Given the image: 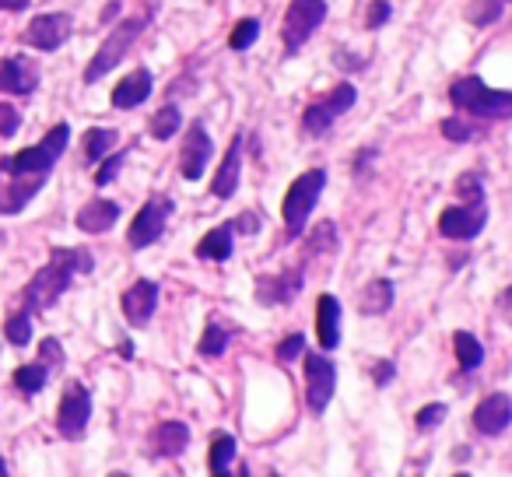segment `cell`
<instances>
[{
	"label": "cell",
	"instance_id": "cell-19",
	"mask_svg": "<svg viewBox=\"0 0 512 477\" xmlns=\"http://www.w3.org/2000/svg\"><path fill=\"white\" fill-rule=\"evenodd\" d=\"M316 337L320 348H337L341 344V302L334 295H320L316 302Z\"/></svg>",
	"mask_w": 512,
	"mask_h": 477
},
{
	"label": "cell",
	"instance_id": "cell-5",
	"mask_svg": "<svg viewBox=\"0 0 512 477\" xmlns=\"http://www.w3.org/2000/svg\"><path fill=\"white\" fill-rule=\"evenodd\" d=\"M151 25V15H141V18H123L120 25H116L113 32H109V39L99 46V53L92 57V64H88L85 71V85H95V81L106 78L113 67H120V60L130 53V46L137 43V39L144 36V29Z\"/></svg>",
	"mask_w": 512,
	"mask_h": 477
},
{
	"label": "cell",
	"instance_id": "cell-31",
	"mask_svg": "<svg viewBox=\"0 0 512 477\" xmlns=\"http://www.w3.org/2000/svg\"><path fill=\"white\" fill-rule=\"evenodd\" d=\"M232 460H235V439L232 435H218L211 446V474L225 477L228 467H232Z\"/></svg>",
	"mask_w": 512,
	"mask_h": 477
},
{
	"label": "cell",
	"instance_id": "cell-32",
	"mask_svg": "<svg viewBox=\"0 0 512 477\" xmlns=\"http://www.w3.org/2000/svg\"><path fill=\"white\" fill-rule=\"evenodd\" d=\"M4 337H8V344H15V348H25V344L32 341V316L11 313L8 323H4Z\"/></svg>",
	"mask_w": 512,
	"mask_h": 477
},
{
	"label": "cell",
	"instance_id": "cell-16",
	"mask_svg": "<svg viewBox=\"0 0 512 477\" xmlns=\"http://www.w3.org/2000/svg\"><path fill=\"white\" fill-rule=\"evenodd\" d=\"M123 316H127L134 327H148V320L155 316V309H158V285L155 281H148V278H141V281H134V285L123 292Z\"/></svg>",
	"mask_w": 512,
	"mask_h": 477
},
{
	"label": "cell",
	"instance_id": "cell-18",
	"mask_svg": "<svg viewBox=\"0 0 512 477\" xmlns=\"http://www.w3.org/2000/svg\"><path fill=\"white\" fill-rule=\"evenodd\" d=\"M512 425V400L505 393H491L474 407V428L481 435H502Z\"/></svg>",
	"mask_w": 512,
	"mask_h": 477
},
{
	"label": "cell",
	"instance_id": "cell-27",
	"mask_svg": "<svg viewBox=\"0 0 512 477\" xmlns=\"http://www.w3.org/2000/svg\"><path fill=\"white\" fill-rule=\"evenodd\" d=\"M179 123H183V113H179V106H162L155 116H151L148 130L155 141H169V137L179 134Z\"/></svg>",
	"mask_w": 512,
	"mask_h": 477
},
{
	"label": "cell",
	"instance_id": "cell-7",
	"mask_svg": "<svg viewBox=\"0 0 512 477\" xmlns=\"http://www.w3.org/2000/svg\"><path fill=\"white\" fill-rule=\"evenodd\" d=\"M323 22H327V0H292L281 25L285 53H299Z\"/></svg>",
	"mask_w": 512,
	"mask_h": 477
},
{
	"label": "cell",
	"instance_id": "cell-39",
	"mask_svg": "<svg viewBox=\"0 0 512 477\" xmlns=\"http://www.w3.org/2000/svg\"><path fill=\"white\" fill-rule=\"evenodd\" d=\"M302 351H306V337H302V334H292V337H285V341L278 344V358H281V362H295Z\"/></svg>",
	"mask_w": 512,
	"mask_h": 477
},
{
	"label": "cell",
	"instance_id": "cell-20",
	"mask_svg": "<svg viewBox=\"0 0 512 477\" xmlns=\"http://www.w3.org/2000/svg\"><path fill=\"white\" fill-rule=\"evenodd\" d=\"M116 221H120V204H113V200H92V204H85L78 211L74 225L88 235H102V232H109Z\"/></svg>",
	"mask_w": 512,
	"mask_h": 477
},
{
	"label": "cell",
	"instance_id": "cell-33",
	"mask_svg": "<svg viewBox=\"0 0 512 477\" xmlns=\"http://www.w3.org/2000/svg\"><path fill=\"white\" fill-rule=\"evenodd\" d=\"M256 36H260V22H256V18H242V22H235L232 36H228V46L242 53L256 43Z\"/></svg>",
	"mask_w": 512,
	"mask_h": 477
},
{
	"label": "cell",
	"instance_id": "cell-26",
	"mask_svg": "<svg viewBox=\"0 0 512 477\" xmlns=\"http://www.w3.org/2000/svg\"><path fill=\"white\" fill-rule=\"evenodd\" d=\"M453 348H456V358H460V369L474 372L477 365L484 362V348H481V341H477L474 334H467V330H456Z\"/></svg>",
	"mask_w": 512,
	"mask_h": 477
},
{
	"label": "cell",
	"instance_id": "cell-21",
	"mask_svg": "<svg viewBox=\"0 0 512 477\" xmlns=\"http://www.w3.org/2000/svg\"><path fill=\"white\" fill-rule=\"evenodd\" d=\"M239 172H242V141L239 137H232V144H228V155L225 162L218 165V172H214V197L218 200H228L235 190H239Z\"/></svg>",
	"mask_w": 512,
	"mask_h": 477
},
{
	"label": "cell",
	"instance_id": "cell-40",
	"mask_svg": "<svg viewBox=\"0 0 512 477\" xmlns=\"http://www.w3.org/2000/svg\"><path fill=\"white\" fill-rule=\"evenodd\" d=\"M386 22H390V0H372L365 25H369V29H383Z\"/></svg>",
	"mask_w": 512,
	"mask_h": 477
},
{
	"label": "cell",
	"instance_id": "cell-3",
	"mask_svg": "<svg viewBox=\"0 0 512 477\" xmlns=\"http://www.w3.org/2000/svg\"><path fill=\"white\" fill-rule=\"evenodd\" d=\"M456 190H460L463 204L446 207V211L439 214V232L446 235V239H456V243H470V239H477L481 228L488 225V197H484V186L474 172H463Z\"/></svg>",
	"mask_w": 512,
	"mask_h": 477
},
{
	"label": "cell",
	"instance_id": "cell-4",
	"mask_svg": "<svg viewBox=\"0 0 512 477\" xmlns=\"http://www.w3.org/2000/svg\"><path fill=\"white\" fill-rule=\"evenodd\" d=\"M449 102L477 120H512V92L488 88L481 78H460L449 85Z\"/></svg>",
	"mask_w": 512,
	"mask_h": 477
},
{
	"label": "cell",
	"instance_id": "cell-14",
	"mask_svg": "<svg viewBox=\"0 0 512 477\" xmlns=\"http://www.w3.org/2000/svg\"><path fill=\"white\" fill-rule=\"evenodd\" d=\"M214 155V144H211V134L204 130V123H190L186 130V141H183V151H179V172L183 179H200Z\"/></svg>",
	"mask_w": 512,
	"mask_h": 477
},
{
	"label": "cell",
	"instance_id": "cell-44",
	"mask_svg": "<svg viewBox=\"0 0 512 477\" xmlns=\"http://www.w3.org/2000/svg\"><path fill=\"white\" fill-rule=\"evenodd\" d=\"M120 355H123V358H130V355H134V344H130V341H123V344H120Z\"/></svg>",
	"mask_w": 512,
	"mask_h": 477
},
{
	"label": "cell",
	"instance_id": "cell-45",
	"mask_svg": "<svg viewBox=\"0 0 512 477\" xmlns=\"http://www.w3.org/2000/svg\"><path fill=\"white\" fill-rule=\"evenodd\" d=\"M4 474H8V463H0V477H4Z\"/></svg>",
	"mask_w": 512,
	"mask_h": 477
},
{
	"label": "cell",
	"instance_id": "cell-34",
	"mask_svg": "<svg viewBox=\"0 0 512 477\" xmlns=\"http://www.w3.org/2000/svg\"><path fill=\"white\" fill-rule=\"evenodd\" d=\"M123 158H127V151H116L113 158H102L99 172H95V183H99V186H109V183H113L116 172L123 169Z\"/></svg>",
	"mask_w": 512,
	"mask_h": 477
},
{
	"label": "cell",
	"instance_id": "cell-41",
	"mask_svg": "<svg viewBox=\"0 0 512 477\" xmlns=\"http://www.w3.org/2000/svg\"><path fill=\"white\" fill-rule=\"evenodd\" d=\"M393 372H397V365H393V362H379L376 369H372V379H376L379 386H386L393 379Z\"/></svg>",
	"mask_w": 512,
	"mask_h": 477
},
{
	"label": "cell",
	"instance_id": "cell-12",
	"mask_svg": "<svg viewBox=\"0 0 512 477\" xmlns=\"http://www.w3.org/2000/svg\"><path fill=\"white\" fill-rule=\"evenodd\" d=\"M71 29H74V18L67 11H53V15H36L25 29V46L32 50H43V53H53L71 39Z\"/></svg>",
	"mask_w": 512,
	"mask_h": 477
},
{
	"label": "cell",
	"instance_id": "cell-24",
	"mask_svg": "<svg viewBox=\"0 0 512 477\" xmlns=\"http://www.w3.org/2000/svg\"><path fill=\"white\" fill-rule=\"evenodd\" d=\"M232 232H235V225H221V228H214V232H207L197 243V257L200 260H228L235 250Z\"/></svg>",
	"mask_w": 512,
	"mask_h": 477
},
{
	"label": "cell",
	"instance_id": "cell-11",
	"mask_svg": "<svg viewBox=\"0 0 512 477\" xmlns=\"http://www.w3.org/2000/svg\"><path fill=\"white\" fill-rule=\"evenodd\" d=\"M169 214H172V200L169 197H151L148 204L137 211V218L130 221V232H127L130 246H134V250H148L151 243H158V239H162V232H165V221H169Z\"/></svg>",
	"mask_w": 512,
	"mask_h": 477
},
{
	"label": "cell",
	"instance_id": "cell-8",
	"mask_svg": "<svg viewBox=\"0 0 512 477\" xmlns=\"http://www.w3.org/2000/svg\"><path fill=\"white\" fill-rule=\"evenodd\" d=\"M88 418H92V393L81 383H67L64 397H60V407H57V432L64 435L67 442L85 439Z\"/></svg>",
	"mask_w": 512,
	"mask_h": 477
},
{
	"label": "cell",
	"instance_id": "cell-2",
	"mask_svg": "<svg viewBox=\"0 0 512 477\" xmlns=\"http://www.w3.org/2000/svg\"><path fill=\"white\" fill-rule=\"evenodd\" d=\"M92 267L95 264L88 250H81V246H57V250L50 253V264L39 267L29 285H25L22 313L36 316V313H46L50 306H57L67 288H71L74 274H88Z\"/></svg>",
	"mask_w": 512,
	"mask_h": 477
},
{
	"label": "cell",
	"instance_id": "cell-38",
	"mask_svg": "<svg viewBox=\"0 0 512 477\" xmlns=\"http://www.w3.org/2000/svg\"><path fill=\"white\" fill-rule=\"evenodd\" d=\"M442 134L449 137V141H474L477 137V130L470 127V123H463V120H442Z\"/></svg>",
	"mask_w": 512,
	"mask_h": 477
},
{
	"label": "cell",
	"instance_id": "cell-13",
	"mask_svg": "<svg viewBox=\"0 0 512 477\" xmlns=\"http://www.w3.org/2000/svg\"><path fill=\"white\" fill-rule=\"evenodd\" d=\"M334 386H337V369L327 355L320 351H309L306 355V400L316 414L327 411V404L334 400Z\"/></svg>",
	"mask_w": 512,
	"mask_h": 477
},
{
	"label": "cell",
	"instance_id": "cell-15",
	"mask_svg": "<svg viewBox=\"0 0 512 477\" xmlns=\"http://www.w3.org/2000/svg\"><path fill=\"white\" fill-rule=\"evenodd\" d=\"M39 88V67L29 57H8L0 60V92L8 95H22L29 99Z\"/></svg>",
	"mask_w": 512,
	"mask_h": 477
},
{
	"label": "cell",
	"instance_id": "cell-43",
	"mask_svg": "<svg viewBox=\"0 0 512 477\" xmlns=\"http://www.w3.org/2000/svg\"><path fill=\"white\" fill-rule=\"evenodd\" d=\"M29 0H0V11H25Z\"/></svg>",
	"mask_w": 512,
	"mask_h": 477
},
{
	"label": "cell",
	"instance_id": "cell-17",
	"mask_svg": "<svg viewBox=\"0 0 512 477\" xmlns=\"http://www.w3.org/2000/svg\"><path fill=\"white\" fill-rule=\"evenodd\" d=\"M302 292V271L299 267H288V271L281 274H267V278L256 281V299L264 302V306H285V302H292L295 295Z\"/></svg>",
	"mask_w": 512,
	"mask_h": 477
},
{
	"label": "cell",
	"instance_id": "cell-1",
	"mask_svg": "<svg viewBox=\"0 0 512 477\" xmlns=\"http://www.w3.org/2000/svg\"><path fill=\"white\" fill-rule=\"evenodd\" d=\"M67 141H71V127L57 123L39 144L18 151V155L0 158V214L4 218L25 211V204L43 190L50 169L67 151Z\"/></svg>",
	"mask_w": 512,
	"mask_h": 477
},
{
	"label": "cell",
	"instance_id": "cell-28",
	"mask_svg": "<svg viewBox=\"0 0 512 477\" xmlns=\"http://www.w3.org/2000/svg\"><path fill=\"white\" fill-rule=\"evenodd\" d=\"M463 18L470 25H477V29H488V25H495L502 18V0H470Z\"/></svg>",
	"mask_w": 512,
	"mask_h": 477
},
{
	"label": "cell",
	"instance_id": "cell-35",
	"mask_svg": "<svg viewBox=\"0 0 512 477\" xmlns=\"http://www.w3.org/2000/svg\"><path fill=\"white\" fill-rule=\"evenodd\" d=\"M22 130V113L8 102H0V137H15Z\"/></svg>",
	"mask_w": 512,
	"mask_h": 477
},
{
	"label": "cell",
	"instance_id": "cell-36",
	"mask_svg": "<svg viewBox=\"0 0 512 477\" xmlns=\"http://www.w3.org/2000/svg\"><path fill=\"white\" fill-rule=\"evenodd\" d=\"M337 228H334V221H323V225L320 228H316V239H313V243H309V253H316V250H334V246H337Z\"/></svg>",
	"mask_w": 512,
	"mask_h": 477
},
{
	"label": "cell",
	"instance_id": "cell-23",
	"mask_svg": "<svg viewBox=\"0 0 512 477\" xmlns=\"http://www.w3.org/2000/svg\"><path fill=\"white\" fill-rule=\"evenodd\" d=\"M148 95H151V74L144 71V67H137V71H130L127 78L113 88V106L116 109H137Z\"/></svg>",
	"mask_w": 512,
	"mask_h": 477
},
{
	"label": "cell",
	"instance_id": "cell-29",
	"mask_svg": "<svg viewBox=\"0 0 512 477\" xmlns=\"http://www.w3.org/2000/svg\"><path fill=\"white\" fill-rule=\"evenodd\" d=\"M116 144V130H106V127H92L85 134V162H102L109 155V148Z\"/></svg>",
	"mask_w": 512,
	"mask_h": 477
},
{
	"label": "cell",
	"instance_id": "cell-25",
	"mask_svg": "<svg viewBox=\"0 0 512 477\" xmlns=\"http://www.w3.org/2000/svg\"><path fill=\"white\" fill-rule=\"evenodd\" d=\"M390 306H393V281L390 278H376L372 285H365L362 302H358V309H362L365 316H383V313H390Z\"/></svg>",
	"mask_w": 512,
	"mask_h": 477
},
{
	"label": "cell",
	"instance_id": "cell-30",
	"mask_svg": "<svg viewBox=\"0 0 512 477\" xmlns=\"http://www.w3.org/2000/svg\"><path fill=\"white\" fill-rule=\"evenodd\" d=\"M228 341H232V334H228V330L221 327L218 320H211V323H207V330H204V337H200V348L197 351L204 358H218V355H225Z\"/></svg>",
	"mask_w": 512,
	"mask_h": 477
},
{
	"label": "cell",
	"instance_id": "cell-9",
	"mask_svg": "<svg viewBox=\"0 0 512 477\" xmlns=\"http://www.w3.org/2000/svg\"><path fill=\"white\" fill-rule=\"evenodd\" d=\"M57 369H64V351H60L57 337H46V341L39 344V362H29L15 372V386L25 397H36V393H43V386L50 383V376Z\"/></svg>",
	"mask_w": 512,
	"mask_h": 477
},
{
	"label": "cell",
	"instance_id": "cell-37",
	"mask_svg": "<svg viewBox=\"0 0 512 477\" xmlns=\"http://www.w3.org/2000/svg\"><path fill=\"white\" fill-rule=\"evenodd\" d=\"M418 428L421 432H428V428H435V425H442L446 421V404H428V407H421L418 411Z\"/></svg>",
	"mask_w": 512,
	"mask_h": 477
},
{
	"label": "cell",
	"instance_id": "cell-6",
	"mask_svg": "<svg viewBox=\"0 0 512 477\" xmlns=\"http://www.w3.org/2000/svg\"><path fill=\"white\" fill-rule=\"evenodd\" d=\"M323 190H327V172H323V169L302 172V176L288 186L281 214H285V228H288V235H292V239H299V235H302V228H306L309 214H313V207H316V200H320Z\"/></svg>",
	"mask_w": 512,
	"mask_h": 477
},
{
	"label": "cell",
	"instance_id": "cell-42",
	"mask_svg": "<svg viewBox=\"0 0 512 477\" xmlns=\"http://www.w3.org/2000/svg\"><path fill=\"white\" fill-rule=\"evenodd\" d=\"M498 309H502V316L512 323V288H505V292L498 295Z\"/></svg>",
	"mask_w": 512,
	"mask_h": 477
},
{
	"label": "cell",
	"instance_id": "cell-10",
	"mask_svg": "<svg viewBox=\"0 0 512 477\" xmlns=\"http://www.w3.org/2000/svg\"><path fill=\"white\" fill-rule=\"evenodd\" d=\"M358 102V92L351 85H337L330 95H323L320 102H313V106L306 109V116H302V127H306V134L313 137H323L330 127H334V120L341 113H348L351 106Z\"/></svg>",
	"mask_w": 512,
	"mask_h": 477
},
{
	"label": "cell",
	"instance_id": "cell-22",
	"mask_svg": "<svg viewBox=\"0 0 512 477\" xmlns=\"http://www.w3.org/2000/svg\"><path fill=\"white\" fill-rule=\"evenodd\" d=\"M186 446H190V428H186L183 421H165V425H158L155 432H151V453L162 456V460L179 456Z\"/></svg>",
	"mask_w": 512,
	"mask_h": 477
}]
</instances>
